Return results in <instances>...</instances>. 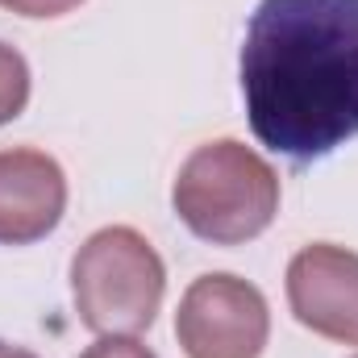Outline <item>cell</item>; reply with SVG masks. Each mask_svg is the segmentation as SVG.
Segmentation results:
<instances>
[{
  "label": "cell",
  "instance_id": "obj_1",
  "mask_svg": "<svg viewBox=\"0 0 358 358\" xmlns=\"http://www.w3.org/2000/svg\"><path fill=\"white\" fill-rule=\"evenodd\" d=\"M255 138L317 163L358 138V0H263L242 42Z\"/></svg>",
  "mask_w": 358,
  "mask_h": 358
},
{
  "label": "cell",
  "instance_id": "obj_2",
  "mask_svg": "<svg viewBox=\"0 0 358 358\" xmlns=\"http://www.w3.org/2000/svg\"><path fill=\"white\" fill-rule=\"evenodd\" d=\"M176 217L213 246L259 238L279 213V176L250 146L221 138L187 155L171 187Z\"/></svg>",
  "mask_w": 358,
  "mask_h": 358
},
{
  "label": "cell",
  "instance_id": "obj_3",
  "mask_svg": "<svg viewBox=\"0 0 358 358\" xmlns=\"http://www.w3.org/2000/svg\"><path fill=\"white\" fill-rule=\"evenodd\" d=\"M167 292L159 250L129 225L96 229L71 259V300L80 325L100 338H134L155 325Z\"/></svg>",
  "mask_w": 358,
  "mask_h": 358
},
{
  "label": "cell",
  "instance_id": "obj_4",
  "mask_svg": "<svg viewBox=\"0 0 358 358\" xmlns=\"http://www.w3.org/2000/svg\"><path fill=\"white\" fill-rule=\"evenodd\" d=\"M176 338L187 358H259L271 338L267 296L229 271L200 275L179 300Z\"/></svg>",
  "mask_w": 358,
  "mask_h": 358
},
{
  "label": "cell",
  "instance_id": "obj_5",
  "mask_svg": "<svg viewBox=\"0 0 358 358\" xmlns=\"http://www.w3.org/2000/svg\"><path fill=\"white\" fill-rule=\"evenodd\" d=\"M287 304L317 338L358 346V255L313 242L287 263Z\"/></svg>",
  "mask_w": 358,
  "mask_h": 358
},
{
  "label": "cell",
  "instance_id": "obj_6",
  "mask_svg": "<svg viewBox=\"0 0 358 358\" xmlns=\"http://www.w3.org/2000/svg\"><path fill=\"white\" fill-rule=\"evenodd\" d=\"M67 176L46 150H0V246H29L59 229Z\"/></svg>",
  "mask_w": 358,
  "mask_h": 358
},
{
  "label": "cell",
  "instance_id": "obj_7",
  "mask_svg": "<svg viewBox=\"0 0 358 358\" xmlns=\"http://www.w3.org/2000/svg\"><path fill=\"white\" fill-rule=\"evenodd\" d=\"M29 104V63L21 50L0 42V125L17 121Z\"/></svg>",
  "mask_w": 358,
  "mask_h": 358
},
{
  "label": "cell",
  "instance_id": "obj_8",
  "mask_svg": "<svg viewBox=\"0 0 358 358\" xmlns=\"http://www.w3.org/2000/svg\"><path fill=\"white\" fill-rule=\"evenodd\" d=\"M80 358H159L150 346H142L138 338H100L96 346H88Z\"/></svg>",
  "mask_w": 358,
  "mask_h": 358
},
{
  "label": "cell",
  "instance_id": "obj_9",
  "mask_svg": "<svg viewBox=\"0 0 358 358\" xmlns=\"http://www.w3.org/2000/svg\"><path fill=\"white\" fill-rule=\"evenodd\" d=\"M80 4L84 0H0V8H8L17 17H63Z\"/></svg>",
  "mask_w": 358,
  "mask_h": 358
},
{
  "label": "cell",
  "instance_id": "obj_10",
  "mask_svg": "<svg viewBox=\"0 0 358 358\" xmlns=\"http://www.w3.org/2000/svg\"><path fill=\"white\" fill-rule=\"evenodd\" d=\"M0 358H38V355L25 350V346H8V342H0Z\"/></svg>",
  "mask_w": 358,
  "mask_h": 358
}]
</instances>
